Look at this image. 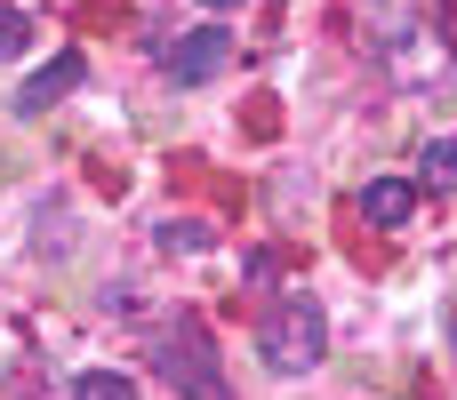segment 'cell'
I'll return each instance as SVG.
<instances>
[{"instance_id": "obj_1", "label": "cell", "mask_w": 457, "mask_h": 400, "mask_svg": "<svg viewBox=\"0 0 457 400\" xmlns=\"http://www.w3.org/2000/svg\"><path fill=\"white\" fill-rule=\"evenodd\" d=\"M321 353H329V313H321V297L281 289V305L265 313V369H273V377H313Z\"/></svg>"}, {"instance_id": "obj_2", "label": "cell", "mask_w": 457, "mask_h": 400, "mask_svg": "<svg viewBox=\"0 0 457 400\" xmlns=\"http://www.w3.org/2000/svg\"><path fill=\"white\" fill-rule=\"evenodd\" d=\"M153 369H161L185 400H225V369H217V345H209L201 321H169V329L153 337Z\"/></svg>"}, {"instance_id": "obj_3", "label": "cell", "mask_w": 457, "mask_h": 400, "mask_svg": "<svg viewBox=\"0 0 457 400\" xmlns=\"http://www.w3.org/2000/svg\"><path fill=\"white\" fill-rule=\"evenodd\" d=\"M80 80H88V56H80V48H56V56H48V64H40L32 80H24V88L8 96V104H16V112H48V104H64V96H72Z\"/></svg>"}, {"instance_id": "obj_4", "label": "cell", "mask_w": 457, "mask_h": 400, "mask_svg": "<svg viewBox=\"0 0 457 400\" xmlns=\"http://www.w3.org/2000/svg\"><path fill=\"white\" fill-rule=\"evenodd\" d=\"M225 56H233V40L209 24V32H185L161 64H169V80H177V88H201V80H217V72H225Z\"/></svg>"}, {"instance_id": "obj_5", "label": "cell", "mask_w": 457, "mask_h": 400, "mask_svg": "<svg viewBox=\"0 0 457 400\" xmlns=\"http://www.w3.org/2000/svg\"><path fill=\"white\" fill-rule=\"evenodd\" d=\"M361 216H370L378 233H402V224L418 216V184H402V176H378V184H361Z\"/></svg>"}, {"instance_id": "obj_6", "label": "cell", "mask_w": 457, "mask_h": 400, "mask_svg": "<svg viewBox=\"0 0 457 400\" xmlns=\"http://www.w3.org/2000/svg\"><path fill=\"white\" fill-rule=\"evenodd\" d=\"M418 176H426V192H457V136H434L418 152Z\"/></svg>"}, {"instance_id": "obj_7", "label": "cell", "mask_w": 457, "mask_h": 400, "mask_svg": "<svg viewBox=\"0 0 457 400\" xmlns=\"http://www.w3.org/2000/svg\"><path fill=\"white\" fill-rule=\"evenodd\" d=\"M72 400H137V385H129V377H112V369H80Z\"/></svg>"}, {"instance_id": "obj_8", "label": "cell", "mask_w": 457, "mask_h": 400, "mask_svg": "<svg viewBox=\"0 0 457 400\" xmlns=\"http://www.w3.org/2000/svg\"><path fill=\"white\" fill-rule=\"evenodd\" d=\"M153 241H161L169 257H201V249H217V233H209V224H161Z\"/></svg>"}, {"instance_id": "obj_9", "label": "cell", "mask_w": 457, "mask_h": 400, "mask_svg": "<svg viewBox=\"0 0 457 400\" xmlns=\"http://www.w3.org/2000/svg\"><path fill=\"white\" fill-rule=\"evenodd\" d=\"M8 56H24V16H16V8H0V64H8Z\"/></svg>"}, {"instance_id": "obj_10", "label": "cell", "mask_w": 457, "mask_h": 400, "mask_svg": "<svg viewBox=\"0 0 457 400\" xmlns=\"http://www.w3.org/2000/svg\"><path fill=\"white\" fill-rule=\"evenodd\" d=\"M201 8H241V0H201Z\"/></svg>"}]
</instances>
